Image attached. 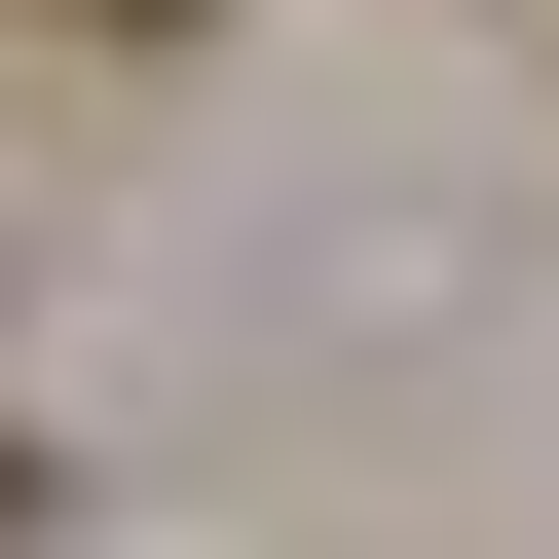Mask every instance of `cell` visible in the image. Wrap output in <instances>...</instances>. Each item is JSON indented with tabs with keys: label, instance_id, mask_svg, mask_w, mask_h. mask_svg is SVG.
Here are the masks:
<instances>
[{
	"label": "cell",
	"instance_id": "6da1fadb",
	"mask_svg": "<svg viewBox=\"0 0 559 559\" xmlns=\"http://www.w3.org/2000/svg\"><path fill=\"white\" fill-rule=\"evenodd\" d=\"M75 38H187V0H75Z\"/></svg>",
	"mask_w": 559,
	"mask_h": 559
},
{
	"label": "cell",
	"instance_id": "7a4b0ae2",
	"mask_svg": "<svg viewBox=\"0 0 559 559\" xmlns=\"http://www.w3.org/2000/svg\"><path fill=\"white\" fill-rule=\"evenodd\" d=\"M0 559H38V485H0Z\"/></svg>",
	"mask_w": 559,
	"mask_h": 559
}]
</instances>
